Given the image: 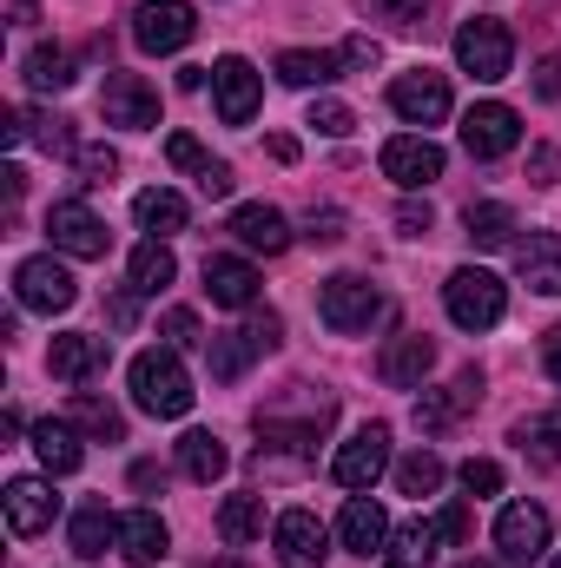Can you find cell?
Listing matches in <instances>:
<instances>
[{
	"instance_id": "7c38bea8",
	"label": "cell",
	"mask_w": 561,
	"mask_h": 568,
	"mask_svg": "<svg viewBox=\"0 0 561 568\" xmlns=\"http://www.w3.org/2000/svg\"><path fill=\"white\" fill-rule=\"evenodd\" d=\"M516 145H522V120H516V106L482 100V106L462 113V152H469V159H502V152H516Z\"/></svg>"
},
{
	"instance_id": "6125c7cd",
	"label": "cell",
	"mask_w": 561,
	"mask_h": 568,
	"mask_svg": "<svg viewBox=\"0 0 561 568\" xmlns=\"http://www.w3.org/2000/svg\"><path fill=\"white\" fill-rule=\"evenodd\" d=\"M218 568H245V562H238V556H232V562H218Z\"/></svg>"
},
{
	"instance_id": "1f68e13d",
	"label": "cell",
	"mask_w": 561,
	"mask_h": 568,
	"mask_svg": "<svg viewBox=\"0 0 561 568\" xmlns=\"http://www.w3.org/2000/svg\"><path fill=\"white\" fill-rule=\"evenodd\" d=\"M436 542H442V529H436V523H404V529H390L384 562H390V568H429V562H436Z\"/></svg>"
},
{
	"instance_id": "f907efd6",
	"label": "cell",
	"mask_w": 561,
	"mask_h": 568,
	"mask_svg": "<svg viewBox=\"0 0 561 568\" xmlns=\"http://www.w3.org/2000/svg\"><path fill=\"white\" fill-rule=\"evenodd\" d=\"M397 225H404V239H429V225H436V219H429V205L404 199V205H397Z\"/></svg>"
},
{
	"instance_id": "30bf717a",
	"label": "cell",
	"mask_w": 561,
	"mask_h": 568,
	"mask_svg": "<svg viewBox=\"0 0 561 568\" xmlns=\"http://www.w3.org/2000/svg\"><path fill=\"white\" fill-rule=\"evenodd\" d=\"M549 509L542 503H509L502 516H496V549H502V562H542L549 556Z\"/></svg>"
},
{
	"instance_id": "ab89813d",
	"label": "cell",
	"mask_w": 561,
	"mask_h": 568,
	"mask_svg": "<svg viewBox=\"0 0 561 568\" xmlns=\"http://www.w3.org/2000/svg\"><path fill=\"white\" fill-rule=\"evenodd\" d=\"M27 140L40 152H80L73 145V120H60V113H27Z\"/></svg>"
},
{
	"instance_id": "4dcf8cb0",
	"label": "cell",
	"mask_w": 561,
	"mask_h": 568,
	"mask_svg": "<svg viewBox=\"0 0 561 568\" xmlns=\"http://www.w3.org/2000/svg\"><path fill=\"white\" fill-rule=\"evenodd\" d=\"M133 219H140V232H152V239H172V232H185V199L178 192H165V185H152V192H140L133 199Z\"/></svg>"
},
{
	"instance_id": "681fc988",
	"label": "cell",
	"mask_w": 561,
	"mask_h": 568,
	"mask_svg": "<svg viewBox=\"0 0 561 568\" xmlns=\"http://www.w3.org/2000/svg\"><path fill=\"white\" fill-rule=\"evenodd\" d=\"M370 7H377L384 20H397V27H417V20L429 13V7H436V0H370Z\"/></svg>"
},
{
	"instance_id": "9a60e30c",
	"label": "cell",
	"mask_w": 561,
	"mask_h": 568,
	"mask_svg": "<svg viewBox=\"0 0 561 568\" xmlns=\"http://www.w3.org/2000/svg\"><path fill=\"white\" fill-rule=\"evenodd\" d=\"M384 179H397L404 192L436 185L442 179V145L429 140V133H397V140L384 145Z\"/></svg>"
},
{
	"instance_id": "484cf974",
	"label": "cell",
	"mask_w": 561,
	"mask_h": 568,
	"mask_svg": "<svg viewBox=\"0 0 561 568\" xmlns=\"http://www.w3.org/2000/svg\"><path fill=\"white\" fill-rule=\"evenodd\" d=\"M27 436H33V456H40V469H47V476H73V469H80V456H86V449H80V429H73V424L40 417Z\"/></svg>"
},
{
	"instance_id": "3957f363",
	"label": "cell",
	"mask_w": 561,
	"mask_h": 568,
	"mask_svg": "<svg viewBox=\"0 0 561 568\" xmlns=\"http://www.w3.org/2000/svg\"><path fill=\"white\" fill-rule=\"evenodd\" d=\"M456 67H462L469 80H482V87L509 80V67H516V33H509L502 20H489V13L462 20V27H456Z\"/></svg>"
},
{
	"instance_id": "be15d7a7",
	"label": "cell",
	"mask_w": 561,
	"mask_h": 568,
	"mask_svg": "<svg viewBox=\"0 0 561 568\" xmlns=\"http://www.w3.org/2000/svg\"><path fill=\"white\" fill-rule=\"evenodd\" d=\"M549 568H561V556H555V562H549Z\"/></svg>"
},
{
	"instance_id": "9c48e42d",
	"label": "cell",
	"mask_w": 561,
	"mask_h": 568,
	"mask_svg": "<svg viewBox=\"0 0 561 568\" xmlns=\"http://www.w3.org/2000/svg\"><path fill=\"white\" fill-rule=\"evenodd\" d=\"M192 33H198V20L185 0H140L133 7V47L140 53H178Z\"/></svg>"
},
{
	"instance_id": "f5cc1de1",
	"label": "cell",
	"mask_w": 561,
	"mask_h": 568,
	"mask_svg": "<svg viewBox=\"0 0 561 568\" xmlns=\"http://www.w3.org/2000/svg\"><path fill=\"white\" fill-rule=\"evenodd\" d=\"M436 529H442V542H462V536H469V509H462V503H449V509L436 516Z\"/></svg>"
},
{
	"instance_id": "b9f144b4",
	"label": "cell",
	"mask_w": 561,
	"mask_h": 568,
	"mask_svg": "<svg viewBox=\"0 0 561 568\" xmlns=\"http://www.w3.org/2000/svg\"><path fill=\"white\" fill-rule=\"evenodd\" d=\"M304 126H317L324 140H344L357 120H350V106H344V100H310V120H304Z\"/></svg>"
},
{
	"instance_id": "52a82bcc",
	"label": "cell",
	"mask_w": 561,
	"mask_h": 568,
	"mask_svg": "<svg viewBox=\"0 0 561 568\" xmlns=\"http://www.w3.org/2000/svg\"><path fill=\"white\" fill-rule=\"evenodd\" d=\"M100 120L120 133H152L159 126V87L145 73H106L100 87Z\"/></svg>"
},
{
	"instance_id": "e575fe53",
	"label": "cell",
	"mask_w": 561,
	"mask_h": 568,
	"mask_svg": "<svg viewBox=\"0 0 561 568\" xmlns=\"http://www.w3.org/2000/svg\"><path fill=\"white\" fill-rule=\"evenodd\" d=\"M73 80H80V73H73V53H67V47H47V40H40V47L27 53V87H33V93H67Z\"/></svg>"
},
{
	"instance_id": "f546056e",
	"label": "cell",
	"mask_w": 561,
	"mask_h": 568,
	"mask_svg": "<svg viewBox=\"0 0 561 568\" xmlns=\"http://www.w3.org/2000/svg\"><path fill=\"white\" fill-rule=\"evenodd\" d=\"M106 549H120V516H106V503H80V516H73V556L100 562Z\"/></svg>"
},
{
	"instance_id": "f1b7e54d",
	"label": "cell",
	"mask_w": 561,
	"mask_h": 568,
	"mask_svg": "<svg viewBox=\"0 0 561 568\" xmlns=\"http://www.w3.org/2000/svg\"><path fill=\"white\" fill-rule=\"evenodd\" d=\"M462 239H469L476 252H502V245H516V212L496 205V199H482V205L462 212Z\"/></svg>"
},
{
	"instance_id": "83f0119b",
	"label": "cell",
	"mask_w": 561,
	"mask_h": 568,
	"mask_svg": "<svg viewBox=\"0 0 561 568\" xmlns=\"http://www.w3.org/2000/svg\"><path fill=\"white\" fill-rule=\"evenodd\" d=\"M509 443H516L529 463L561 469V404H555V410H542V417H522V424L509 429Z\"/></svg>"
},
{
	"instance_id": "680465c9",
	"label": "cell",
	"mask_w": 561,
	"mask_h": 568,
	"mask_svg": "<svg viewBox=\"0 0 561 568\" xmlns=\"http://www.w3.org/2000/svg\"><path fill=\"white\" fill-rule=\"evenodd\" d=\"M0 192H7V205H20V192H27V172H20V165H7V172H0Z\"/></svg>"
},
{
	"instance_id": "603a6c76",
	"label": "cell",
	"mask_w": 561,
	"mask_h": 568,
	"mask_svg": "<svg viewBox=\"0 0 561 568\" xmlns=\"http://www.w3.org/2000/svg\"><path fill=\"white\" fill-rule=\"evenodd\" d=\"M47 371H53L60 384H86L93 371H106V337H86V331H67V337H53V351H47Z\"/></svg>"
},
{
	"instance_id": "6f0895ef",
	"label": "cell",
	"mask_w": 561,
	"mask_h": 568,
	"mask_svg": "<svg viewBox=\"0 0 561 568\" xmlns=\"http://www.w3.org/2000/svg\"><path fill=\"white\" fill-rule=\"evenodd\" d=\"M542 371H549V377L561 384V324L549 331V337H542Z\"/></svg>"
},
{
	"instance_id": "d4e9b609",
	"label": "cell",
	"mask_w": 561,
	"mask_h": 568,
	"mask_svg": "<svg viewBox=\"0 0 561 568\" xmlns=\"http://www.w3.org/2000/svg\"><path fill=\"white\" fill-rule=\"evenodd\" d=\"M205 291L225 311H252L258 304V265H245V258H205Z\"/></svg>"
},
{
	"instance_id": "ac0fdd59",
	"label": "cell",
	"mask_w": 561,
	"mask_h": 568,
	"mask_svg": "<svg viewBox=\"0 0 561 568\" xmlns=\"http://www.w3.org/2000/svg\"><path fill=\"white\" fill-rule=\"evenodd\" d=\"M272 542H278L284 568H324V556H330V536H324V523L310 509H284L272 523Z\"/></svg>"
},
{
	"instance_id": "cb8c5ba5",
	"label": "cell",
	"mask_w": 561,
	"mask_h": 568,
	"mask_svg": "<svg viewBox=\"0 0 561 568\" xmlns=\"http://www.w3.org/2000/svg\"><path fill=\"white\" fill-rule=\"evenodd\" d=\"M232 239H238L245 252L278 258L284 245H290V219H284L278 205H238V212H232Z\"/></svg>"
},
{
	"instance_id": "4fadbf2b",
	"label": "cell",
	"mask_w": 561,
	"mask_h": 568,
	"mask_svg": "<svg viewBox=\"0 0 561 568\" xmlns=\"http://www.w3.org/2000/svg\"><path fill=\"white\" fill-rule=\"evenodd\" d=\"M384 469H390V429L384 424H364L344 449H337V463H330V476H337L344 489H357V496H364Z\"/></svg>"
},
{
	"instance_id": "4316f807",
	"label": "cell",
	"mask_w": 561,
	"mask_h": 568,
	"mask_svg": "<svg viewBox=\"0 0 561 568\" xmlns=\"http://www.w3.org/2000/svg\"><path fill=\"white\" fill-rule=\"evenodd\" d=\"M178 469H185L192 483H205V489H212V483L232 469V449H225L212 429H185V436H178Z\"/></svg>"
},
{
	"instance_id": "74e56055",
	"label": "cell",
	"mask_w": 561,
	"mask_h": 568,
	"mask_svg": "<svg viewBox=\"0 0 561 568\" xmlns=\"http://www.w3.org/2000/svg\"><path fill=\"white\" fill-rule=\"evenodd\" d=\"M252 357H258L252 331H225V337H212V377H218V384H238Z\"/></svg>"
},
{
	"instance_id": "7a4b0ae2",
	"label": "cell",
	"mask_w": 561,
	"mask_h": 568,
	"mask_svg": "<svg viewBox=\"0 0 561 568\" xmlns=\"http://www.w3.org/2000/svg\"><path fill=\"white\" fill-rule=\"evenodd\" d=\"M442 304H449V324L456 331H496L502 311H509V291H502L496 272L462 265V272H449V284H442Z\"/></svg>"
},
{
	"instance_id": "ffe728a7",
	"label": "cell",
	"mask_w": 561,
	"mask_h": 568,
	"mask_svg": "<svg viewBox=\"0 0 561 568\" xmlns=\"http://www.w3.org/2000/svg\"><path fill=\"white\" fill-rule=\"evenodd\" d=\"M436 371V344L422 337V331H404V337H390L384 344V357H377V377L390 384V390H422V377Z\"/></svg>"
},
{
	"instance_id": "8992f818",
	"label": "cell",
	"mask_w": 561,
	"mask_h": 568,
	"mask_svg": "<svg viewBox=\"0 0 561 568\" xmlns=\"http://www.w3.org/2000/svg\"><path fill=\"white\" fill-rule=\"evenodd\" d=\"M47 239H53L60 258H106V245H113L106 219H100L86 199H60V205L47 212Z\"/></svg>"
},
{
	"instance_id": "f6af8a7d",
	"label": "cell",
	"mask_w": 561,
	"mask_h": 568,
	"mask_svg": "<svg viewBox=\"0 0 561 568\" xmlns=\"http://www.w3.org/2000/svg\"><path fill=\"white\" fill-rule=\"evenodd\" d=\"M462 489H469V496H502V463L469 456V463H462Z\"/></svg>"
},
{
	"instance_id": "bcb514c9",
	"label": "cell",
	"mask_w": 561,
	"mask_h": 568,
	"mask_svg": "<svg viewBox=\"0 0 561 568\" xmlns=\"http://www.w3.org/2000/svg\"><path fill=\"white\" fill-rule=\"evenodd\" d=\"M304 239H310V245H337V239H344V212H337V205H310Z\"/></svg>"
},
{
	"instance_id": "816d5d0a",
	"label": "cell",
	"mask_w": 561,
	"mask_h": 568,
	"mask_svg": "<svg viewBox=\"0 0 561 568\" xmlns=\"http://www.w3.org/2000/svg\"><path fill=\"white\" fill-rule=\"evenodd\" d=\"M232 185H238V179H232V165H225V159H212V172L198 179V192H205V199H232Z\"/></svg>"
},
{
	"instance_id": "7dc6e473",
	"label": "cell",
	"mask_w": 561,
	"mask_h": 568,
	"mask_svg": "<svg viewBox=\"0 0 561 568\" xmlns=\"http://www.w3.org/2000/svg\"><path fill=\"white\" fill-rule=\"evenodd\" d=\"M245 331H252L258 357H265V351H278V344H284V317H278V311H252V324H245Z\"/></svg>"
},
{
	"instance_id": "8d00e7d4",
	"label": "cell",
	"mask_w": 561,
	"mask_h": 568,
	"mask_svg": "<svg viewBox=\"0 0 561 568\" xmlns=\"http://www.w3.org/2000/svg\"><path fill=\"white\" fill-rule=\"evenodd\" d=\"M67 424L86 429V436H100V443H120V436H126V417H120L106 397H93V390H73V410H67Z\"/></svg>"
},
{
	"instance_id": "8fae6325",
	"label": "cell",
	"mask_w": 561,
	"mask_h": 568,
	"mask_svg": "<svg viewBox=\"0 0 561 568\" xmlns=\"http://www.w3.org/2000/svg\"><path fill=\"white\" fill-rule=\"evenodd\" d=\"M390 113L410 120V126H442V120H449V80L429 73V67L397 73V80H390Z\"/></svg>"
},
{
	"instance_id": "2e32d148",
	"label": "cell",
	"mask_w": 561,
	"mask_h": 568,
	"mask_svg": "<svg viewBox=\"0 0 561 568\" xmlns=\"http://www.w3.org/2000/svg\"><path fill=\"white\" fill-rule=\"evenodd\" d=\"M330 417H337V404H330V397H324V404H310L304 417H284L278 404H272V410L258 404V436H265L272 449H297V456H310V449H317V436L330 429Z\"/></svg>"
},
{
	"instance_id": "f35d334b",
	"label": "cell",
	"mask_w": 561,
	"mask_h": 568,
	"mask_svg": "<svg viewBox=\"0 0 561 568\" xmlns=\"http://www.w3.org/2000/svg\"><path fill=\"white\" fill-rule=\"evenodd\" d=\"M397 489H404V496H436V489H442V456H436V449H410V456L397 463Z\"/></svg>"
},
{
	"instance_id": "db71d44e",
	"label": "cell",
	"mask_w": 561,
	"mask_h": 568,
	"mask_svg": "<svg viewBox=\"0 0 561 568\" xmlns=\"http://www.w3.org/2000/svg\"><path fill=\"white\" fill-rule=\"evenodd\" d=\"M337 53H344V67H377V40H364V33H357V40H344Z\"/></svg>"
},
{
	"instance_id": "ee69618b",
	"label": "cell",
	"mask_w": 561,
	"mask_h": 568,
	"mask_svg": "<svg viewBox=\"0 0 561 568\" xmlns=\"http://www.w3.org/2000/svg\"><path fill=\"white\" fill-rule=\"evenodd\" d=\"M73 159H80L86 185H113V172H120V152H113V145H80Z\"/></svg>"
},
{
	"instance_id": "e0dca14e",
	"label": "cell",
	"mask_w": 561,
	"mask_h": 568,
	"mask_svg": "<svg viewBox=\"0 0 561 568\" xmlns=\"http://www.w3.org/2000/svg\"><path fill=\"white\" fill-rule=\"evenodd\" d=\"M0 503H7V529H13V536H47L53 516H60V496H53V483H40V476H13Z\"/></svg>"
},
{
	"instance_id": "5b68a950",
	"label": "cell",
	"mask_w": 561,
	"mask_h": 568,
	"mask_svg": "<svg viewBox=\"0 0 561 568\" xmlns=\"http://www.w3.org/2000/svg\"><path fill=\"white\" fill-rule=\"evenodd\" d=\"M13 297H20V311L60 317V311H73L80 284H73V272H67L53 252H40V258H20V265H13Z\"/></svg>"
},
{
	"instance_id": "11a10c76",
	"label": "cell",
	"mask_w": 561,
	"mask_h": 568,
	"mask_svg": "<svg viewBox=\"0 0 561 568\" xmlns=\"http://www.w3.org/2000/svg\"><path fill=\"white\" fill-rule=\"evenodd\" d=\"M536 93H542V100H561V60H542V67H536Z\"/></svg>"
},
{
	"instance_id": "d6986e66",
	"label": "cell",
	"mask_w": 561,
	"mask_h": 568,
	"mask_svg": "<svg viewBox=\"0 0 561 568\" xmlns=\"http://www.w3.org/2000/svg\"><path fill=\"white\" fill-rule=\"evenodd\" d=\"M337 542H344L350 556H384V549H390V516H384V503H377L370 489L344 503V516H337Z\"/></svg>"
},
{
	"instance_id": "5bb4252c",
	"label": "cell",
	"mask_w": 561,
	"mask_h": 568,
	"mask_svg": "<svg viewBox=\"0 0 561 568\" xmlns=\"http://www.w3.org/2000/svg\"><path fill=\"white\" fill-rule=\"evenodd\" d=\"M476 404H482V371H456L442 390H422V397H417V429H422V436H436V429L462 424Z\"/></svg>"
},
{
	"instance_id": "7bdbcfd3",
	"label": "cell",
	"mask_w": 561,
	"mask_h": 568,
	"mask_svg": "<svg viewBox=\"0 0 561 568\" xmlns=\"http://www.w3.org/2000/svg\"><path fill=\"white\" fill-rule=\"evenodd\" d=\"M159 331H165V344H172V351H192V344H205V331H198V317H192L185 304H172V311L159 317Z\"/></svg>"
},
{
	"instance_id": "836d02e7",
	"label": "cell",
	"mask_w": 561,
	"mask_h": 568,
	"mask_svg": "<svg viewBox=\"0 0 561 568\" xmlns=\"http://www.w3.org/2000/svg\"><path fill=\"white\" fill-rule=\"evenodd\" d=\"M337 73H344V53H304V47L278 53V80L284 87H330Z\"/></svg>"
},
{
	"instance_id": "ba28073f",
	"label": "cell",
	"mask_w": 561,
	"mask_h": 568,
	"mask_svg": "<svg viewBox=\"0 0 561 568\" xmlns=\"http://www.w3.org/2000/svg\"><path fill=\"white\" fill-rule=\"evenodd\" d=\"M212 100H218V120H225V126H252V113H258V100H265V73H258L245 53H225V60L212 67Z\"/></svg>"
},
{
	"instance_id": "44dd1931",
	"label": "cell",
	"mask_w": 561,
	"mask_h": 568,
	"mask_svg": "<svg viewBox=\"0 0 561 568\" xmlns=\"http://www.w3.org/2000/svg\"><path fill=\"white\" fill-rule=\"evenodd\" d=\"M516 272H522L529 291L561 297V232H529V239H516Z\"/></svg>"
},
{
	"instance_id": "277c9868",
	"label": "cell",
	"mask_w": 561,
	"mask_h": 568,
	"mask_svg": "<svg viewBox=\"0 0 561 568\" xmlns=\"http://www.w3.org/2000/svg\"><path fill=\"white\" fill-rule=\"evenodd\" d=\"M317 317H324L337 337H357V331H370V324L384 317V291L370 278H357V272H337V278L317 284Z\"/></svg>"
},
{
	"instance_id": "9f6ffc18",
	"label": "cell",
	"mask_w": 561,
	"mask_h": 568,
	"mask_svg": "<svg viewBox=\"0 0 561 568\" xmlns=\"http://www.w3.org/2000/svg\"><path fill=\"white\" fill-rule=\"evenodd\" d=\"M133 489H140V496L165 489V469H159V463H133Z\"/></svg>"
},
{
	"instance_id": "d6a6232c",
	"label": "cell",
	"mask_w": 561,
	"mask_h": 568,
	"mask_svg": "<svg viewBox=\"0 0 561 568\" xmlns=\"http://www.w3.org/2000/svg\"><path fill=\"white\" fill-rule=\"evenodd\" d=\"M172 278H178V258H172V245H165V239L133 245V291H140V297H159Z\"/></svg>"
},
{
	"instance_id": "94428289",
	"label": "cell",
	"mask_w": 561,
	"mask_h": 568,
	"mask_svg": "<svg viewBox=\"0 0 561 568\" xmlns=\"http://www.w3.org/2000/svg\"><path fill=\"white\" fill-rule=\"evenodd\" d=\"M456 568H502V562H476V556H469V562H456Z\"/></svg>"
},
{
	"instance_id": "c3c4849f",
	"label": "cell",
	"mask_w": 561,
	"mask_h": 568,
	"mask_svg": "<svg viewBox=\"0 0 561 568\" xmlns=\"http://www.w3.org/2000/svg\"><path fill=\"white\" fill-rule=\"evenodd\" d=\"M529 185H561V145H536L529 152Z\"/></svg>"
},
{
	"instance_id": "91938a15",
	"label": "cell",
	"mask_w": 561,
	"mask_h": 568,
	"mask_svg": "<svg viewBox=\"0 0 561 568\" xmlns=\"http://www.w3.org/2000/svg\"><path fill=\"white\" fill-rule=\"evenodd\" d=\"M7 13H13V27H33V20H40V7H33V0H13Z\"/></svg>"
},
{
	"instance_id": "6da1fadb",
	"label": "cell",
	"mask_w": 561,
	"mask_h": 568,
	"mask_svg": "<svg viewBox=\"0 0 561 568\" xmlns=\"http://www.w3.org/2000/svg\"><path fill=\"white\" fill-rule=\"evenodd\" d=\"M126 384H133V404H140L145 417H185L192 397H198L172 344H165V351H140L133 371H126Z\"/></svg>"
},
{
	"instance_id": "d590c367",
	"label": "cell",
	"mask_w": 561,
	"mask_h": 568,
	"mask_svg": "<svg viewBox=\"0 0 561 568\" xmlns=\"http://www.w3.org/2000/svg\"><path fill=\"white\" fill-rule=\"evenodd\" d=\"M218 536H225L232 549L258 542V536H265V503H258V496H225V503H218Z\"/></svg>"
},
{
	"instance_id": "60d3db41",
	"label": "cell",
	"mask_w": 561,
	"mask_h": 568,
	"mask_svg": "<svg viewBox=\"0 0 561 568\" xmlns=\"http://www.w3.org/2000/svg\"><path fill=\"white\" fill-rule=\"evenodd\" d=\"M165 159H172L178 172H192V179H205V172H212V152L192 140V133H172V140H165Z\"/></svg>"
},
{
	"instance_id": "7402d4cb",
	"label": "cell",
	"mask_w": 561,
	"mask_h": 568,
	"mask_svg": "<svg viewBox=\"0 0 561 568\" xmlns=\"http://www.w3.org/2000/svg\"><path fill=\"white\" fill-rule=\"evenodd\" d=\"M120 556L140 562V568H152V562L172 556V529H165L159 509H133V516H120Z\"/></svg>"
}]
</instances>
